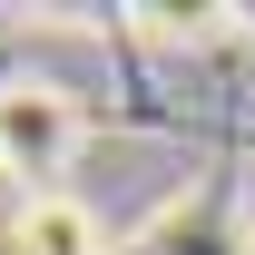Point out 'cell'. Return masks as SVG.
I'll return each mask as SVG.
<instances>
[{
    "label": "cell",
    "mask_w": 255,
    "mask_h": 255,
    "mask_svg": "<svg viewBox=\"0 0 255 255\" xmlns=\"http://www.w3.org/2000/svg\"><path fill=\"white\" fill-rule=\"evenodd\" d=\"M69 157H79V98L59 89V79H0V177L20 196H49L69 177Z\"/></svg>",
    "instance_id": "cell-1"
},
{
    "label": "cell",
    "mask_w": 255,
    "mask_h": 255,
    "mask_svg": "<svg viewBox=\"0 0 255 255\" xmlns=\"http://www.w3.org/2000/svg\"><path fill=\"white\" fill-rule=\"evenodd\" d=\"M0 255H108V226L89 216V196H20L10 206V226H0Z\"/></svg>",
    "instance_id": "cell-2"
},
{
    "label": "cell",
    "mask_w": 255,
    "mask_h": 255,
    "mask_svg": "<svg viewBox=\"0 0 255 255\" xmlns=\"http://www.w3.org/2000/svg\"><path fill=\"white\" fill-rule=\"evenodd\" d=\"M137 20H147L157 39H226V30H236L226 0H206V10H137Z\"/></svg>",
    "instance_id": "cell-3"
}]
</instances>
